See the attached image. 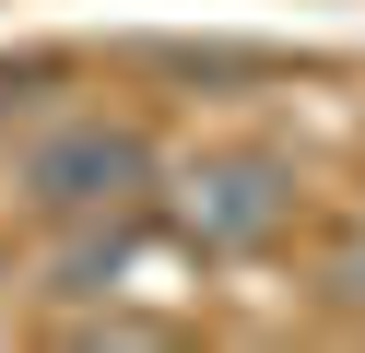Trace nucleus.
<instances>
[{
	"mask_svg": "<svg viewBox=\"0 0 365 353\" xmlns=\"http://www.w3.org/2000/svg\"><path fill=\"white\" fill-rule=\"evenodd\" d=\"M153 177H165V165H153V130L142 118H48V130L24 141V153H12V200L36 212V224H130V212L153 200Z\"/></svg>",
	"mask_w": 365,
	"mask_h": 353,
	"instance_id": "f257e3e1",
	"label": "nucleus"
},
{
	"mask_svg": "<svg viewBox=\"0 0 365 353\" xmlns=\"http://www.w3.org/2000/svg\"><path fill=\"white\" fill-rule=\"evenodd\" d=\"M283 224H294V165L259 153V141L200 153L189 177H177V235H189L200 259H247V247H271Z\"/></svg>",
	"mask_w": 365,
	"mask_h": 353,
	"instance_id": "f03ea898",
	"label": "nucleus"
},
{
	"mask_svg": "<svg viewBox=\"0 0 365 353\" xmlns=\"http://www.w3.org/2000/svg\"><path fill=\"white\" fill-rule=\"evenodd\" d=\"M318 295H330L341 318H365V212L330 235V259H318Z\"/></svg>",
	"mask_w": 365,
	"mask_h": 353,
	"instance_id": "7ed1b4c3",
	"label": "nucleus"
},
{
	"mask_svg": "<svg viewBox=\"0 0 365 353\" xmlns=\"http://www.w3.org/2000/svg\"><path fill=\"white\" fill-rule=\"evenodd\" d=\"M0 306H12V259H0Z\"/></svg>",
	"mask_w": 365,
	"mask_h": 353,
	"instance_id": "20e7f679",
	"label": "nucleus"
}]
</instances>
